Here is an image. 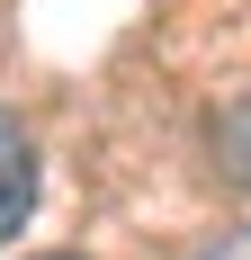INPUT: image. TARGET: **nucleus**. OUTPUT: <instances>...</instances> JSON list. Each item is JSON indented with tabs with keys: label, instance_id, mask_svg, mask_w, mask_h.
Returning a JSON list of instances; mask_svg holds the SVG:
<instances>
[{
	"label": "nucleus",
	"instance_id": "1",
	"mask_svg": "<svg viewBox=\"0 0 251 260\" xmlns=\"http://www.w3.org/2000/svg\"><path fill=\"white\" fill-rule=\"evenodd\" d=\"M27 215H36V144H27V126L0 108V242L18 234Z\"/></svg>",
	"mask_w": 251,
	"mask_h": 260
},
{
	"label": "nucleus",
	"instance_id": "2",
	"mask_svg": "<svg viewBox=\"0 0 251 260\" xmlns=\"http://www.w3.org/2000/svg\"><path fill=\"white\" fill-rule=\"evenodd\" d=\"M45 260H72V251H45Z\"/></svg>",
	"mask_w": 251,
	"mask_h": 260
}]
</instances>
